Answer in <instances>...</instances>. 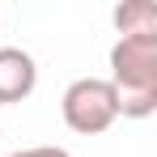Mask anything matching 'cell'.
Segmentation results:
<instances>
[{
	"label": "cell",
	"mask_w": 157,
	"mask_h": 157,
	"mask_svg": "<svg viewBox=\"0 0 157 157\" xmlns=\"http://www.w3.org/2000/svg\"><path fill=\"white\" fill-rule=\"evenodd\" d=\"M106 81L119 94L123 119H149L157 110V34H119Z\"/></svg>",
	"instance_id": "cell-1"
},
{
	"label": "cell",
	"mask_w": 157,
	"mask_h": 157,
	"mask_svg": "<svg viewBox=\"0 0 157 157\" xmlns=\"http://www.w3.org/2000/svg\"><path fill=\"white\" fill-rule=\"evenodd\" d=\"M59 115L77 136H102L119 119V94L106 77H77L59 98Z\"/></svg>",
	"instance_id": "cell-2"
},
{
	"label": "cell",
	"mask_w": 157,
	"mask_h": 157,
	"mask_svg": "<svg viewBox=\"0 0 157 157\" xmlns=\"http://www.w3.org/2000/svg\"><path fill=\"white\" fill-rule=\"evenodd\" d=\"M38 85V64L21 47H0V102H26Z\"/></svg>",
	"instance_id": "cell-3"
},
{
	"label": "cell",
	"mask_w": 157,
	"mask_h": 157,
	"mask_svg": "<svg viewBox=\"0 0 157 157\" xmlns=\"http://www.w3.org/2000/svg\"><path fill=\"white\" fill-rule=\"evenodd\" d=\"M110 17H115L119 34H157V4L153 0H123Z\"/></svg>",
	"instance_id": "cell-4"
},
{
	"label": "cell",
	"mask_w": 157,
	"mask_h": 157,
	"mask_svg": "<svg viewBox=\"0 0 157 157\" xmlns=\"http://www.w3.org/2000/svg\"><path fill=\"white\" fill-rule=\"evenodd\" d=\"M9 157H72L68 149H59V144H34V149H17V153Z\"/></svg>",
	"instance_id": "cell-5"
}]
</instances>
